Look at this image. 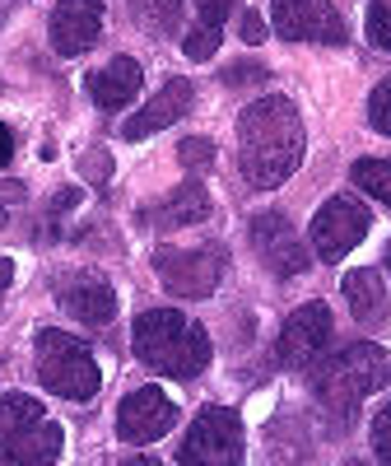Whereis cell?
I'll list each match as a JSON object with an SVG mask.
<instances>
[{
  "mask_svg": "<svg viewBox=\"0 0 391 466\" xmlns=\"http://www.w3.org/2000/svg\"><path fill=\"white\" fill-rule=\"evenodd\" d=\"M303 122H298V107L280 94L256 98L243 107L238 116V164L243 177L256 191L280 187L285 177H294V168L303 164Z\"/></svg>",
  "mask_w": 391,
  "mask_h": 466,
  "instance_id": "1",
  "label": "cell"
},
{
  "mask_svg": "<svg viewBox=\"0 0 391 466\" xmlns=\"http://www.w3.org/2000/svg\"><path fill=\"white\" fill-rule=\"evenodd\" d=\"M391 382V360L386 350L373 345V340H359V345H345L336 350V355H326L317 369H312V397H317V406L349 424L355 420V410L377 392V387Z\"/></svg>",
  "mask_w": 391,
  "mask_h": 466,
  "instance_id": "2",
  "label": "cell"
},
{
  "mask_svg": "<svg viewBox=\"0 0 391 466\" xmlns=\"http://www.w3.org/2000/svg\"><path fill=\"white\" fill-rule=\"evenodd\" d=\"M135 360L164 378H196L210 364V336L177 308H145L131 331Z\"/></svg>",
  "mask_w": 391,
  "mask_h": 466,
  "instance_id": "3",
  "label": "cell"
},
{
  "mask_svg": "<svg viewBox=\"0 0 391 466\" xmlns=\"http://www.w3.org/2000/svg\"><path fill=\"white\" fill-rule=\"evenodd\" d=\"M65 448L61 424L24 392L0 397V466H56Z\"/></svg>",
  "mask_w": 391,
  "mask_h": 466,
  "instance_id": "4",
  "label": "cell"
},
{
  "mask_svg": "<svg viewBox=\"0 0 391 466\" xmlns=\"http://www.w3.org/2000/svg\"><path fill=\"white\" fill-rule=\"evenodd\" d=\"M33 355H37V378H43L47 392H56L65 401H94L98 397L103 373H98L94 350L80 336L47 327V331H37Z\"/></svg>",
  "mask_w": 391,
  "mask_h": 466,
  "instance_id": "5",
  "label": "cell"
},
{
  "mask_svg": "<svg viewBox=\"0 0 391 466\" xmlns=\"http://www.w3.org/2000/svg\"><path fill=\"white\" fill-rule=\"evenodd\" d=\"M177 466H243V420L228 406H206L177 448Z\"/></svg>",
  "mask_w": 391,
  "mask_h": 466,
  "instance_id": "6",
  "label": "cell"
},
{
  "mask_svg": "<svg viewBox=\"0 0 391 466\" xmlns=\"http://www.w3.org/2000/svg\"><path fill=\"white\" fill-rule=\"evenodd\" d=\"M159 285L177 299H210L228 270V252L219 243L210 248H159L154 252Z\"/></svg>",
  "mask_w": 391,
  "mask_h": 466,
  "instance_id": "7",
  "label": "cell"
},
{
  "mask_svg": "<svg viewBox=\"0 0 391 466\" xmlns=\"http://www.w3.org/2000/svg\"><path fill=\"white\" fill-rule=\"evenodd\" d=\"M368 228H373V215L364 201L355 197H331L317 215H312V252H317L322 261H340L349 248H359L368 238Z\"/></svg>",
  "mask_w": 391,
  "mask_h": 466,
  "instance_id": "8",
  "label": "cell"
},
{
  "mask_svg": "<svg viewBox=\"0 0 391 466\" xmlns=\"http://www.w3.org/2000/svg\"><path fill=\"white\" fill-rule=\"evenodd\" d=\"M270 19L285 43H345V19L331 0H270Z\"/></svg>",
  "mask_w": 391,
  "mask_h": 466,
  "instance_id": "9",
  "label": "cell"
},
{
  "mask_svg": "<svg viewBox=\"0 0 391 466\" xmlns=\"http://www.w3.org/2000/svg\"><path fill=\"white\" fill-rule=\"evenodd\" d=\"M247 233H252V248H256V257L276 270L280 280H289V276H303L307 270V248H303V238L294 233V224L285 219V215H276V210H261V215H252V224H247Z\"/></svg>",
  "mask_w": 391,
  "mask_h": 466,
  "instance_id": "10",
  "label": "cell"
},
{
  "mask_svg": "<svg viewBox=\"0 0 391 466\" xmlns=\"http://www.w3.org/2000/svg\"><path fill=\"white\" fill-rule=\"evenodd\" d=\"M173 420H177V406L164 397V387H140V392L122 397V406H116V439L145 448L154 439H164L173 430Z\"/></svg>",
  "mask_w": 391,
  "mask_h": 466,
  "instance_id": "11",
  "label": "cell"
},
{
  "mask_svg": "<svg viewBox=\"0 0 391 466\" xmlns=\"http://www.w3.org/2000/svg\"><path fill=\"white\" fill-rule=\"evenodd\" d=\"M326 340H331V308L312 299V303H303V308L289 313V322L280 331V345H276V360L285 369H307L326 350Z\"/></svg>",
  "mask_w": 391,
  "mask_h": 466,
  "instance_id": "12",
  "label": "cell"
},
{
  "mask_svg": "<svg viewBox=\"0 0 391 466\" xmlns=\"http://www.w3.org/2000/svg\"><path fill=\"white\" fill-rule=\"evenodd\" d=\"M52 47L61 56H80L98 43L103 33V0H61V5L52 10Z\"/></svg>",
  "mask_w": 391,
  "mask_h": 466,
  "instance_id": "13",
  "label": "cell"
},
{
  "mask_svg": "<svg viewBox=\"0 0 391 466\" xmlns=\"http://www.w3.org/2000/svg\"><path fill=\"white\" fill-rule=\"evenodd\" d=\"M56 303L70 318H80L85 327H107L116 318V294L107 280L89 276V270H75V276L56 280Z\"/></svg>",
  "mask_w": 391,
  "mask_h": 466,
  "instance_id": "14",
  "label": "cell"
},
{
  "mask_svg": "<svg viewBox=\"0 0 391 466\" xmlns=\"http://www.w3.org/2000/svg\"><path fill=\"white\" fill-rule=\"evenodd\" d=\"M191 103H196V89H191V80H168L159 94H154L131 122L122 127V136L126 140H145V136H154V131H164V127H173V122H182V116L191 112Z\"/></svg>",
  "mask_w": 391,
  "mask_h": 466,
  "instance_id": "15",
  "label": "cell"
},
{
  "mask_svg": "<svg viewBox=\"0 0 391 466\" xmlns=\"http://www.w3.org/2000/svg\"><path fill=\"white\" fill-rule=\"evenodd\" d=\"M140 85H145L140 61H131V56H112L107 66H98V70L89 75V98H94L103 112H122V107L140 94Z\"/></svg>",
  "mask_w": 391,
  "mask_h": 466,
  "instance_id": "16",
  "label": "cell"
},
{
  "mask_svg": "<svg viewBox=\"0 0 391 466\" xmlns=\"http://www.w3.org/2000/svg\"><path fill=\"white\" fill-rule=\"evenodd\" d=\"M340 294H345V303H349V313H355L359 327L377 331V327L391 322V303H386V289H382L377 270H368V266H364V270H349L345 285H340Z\"/></svg>",
  "mask_w": 391,
  "mask_h": 466,
  "instance_id": "17",
  "label": "cell"
},
{
  "mask_svg": "<svg viewBox=\"0 0 391 466\" xmlns=\"http://www.w3.org/2000/svg\"><path fill=\"white\" fill-rule=\"evenodd\" d=\"M210 215V191L201 182H182L177 191H168L164 206L145 210V224H159V228H182V224H201Z\"/></svg>",
  "mask_w": 391,
  "mask_h": 466,
  "instance_id": "18",
  "label": "cell"
},
{
  "mask_svg": "<svg viewBox=\"0 0 391 466\" xmlns=\"http://www.w3.org/2000/svg\"><path fill=\"white\" fill-rule=\"evenodd\" d=\"M131 15L149 33H173L182 24V0H131Z\"/></svg>",
  "mask_w": 391,
  "mask_h": 466,
  "instance_id": "19",
  "label": "cell"
},
{
  "mask_svg": "<svg viewBox=\"0 0 391 466\" xmlns=\"http://www.w3.org/2000/svg\"><path fill=\"white\" fill-rule=\"evenodd\" d=\"M349 177H355V187H364L368 197L391 206V159H359L355 168H349Z\"/></svg>",
  "mask_w": 391,
  "mask_h": 466,
  "instance_id": "20",
  "label": "cell"
},
{
  "mask_svg": "<svg viewBox=\"0 0 391 466\" xmlns=\"http://www.w3.org/2000/svg\"><path fill=\"white\" fill-rule=\"evenodd\" d=\"M368 43L391 52V0H368Z\"/></svg>",
  "mask_w": 391,
  "mask_h": 466,
  "instance_id": "21",
  "label": "cell"
},
{
  "mask_svg": "<svg viewBox=\"0 0 391 466\" xmlns=\"http://www.w3.org/2000/svg\"><path fill=\"white\" fill-rule=\"evenodd\" d=\"M177 159H182L191 173H206V168H215V145L201 140V136H186V140L177 145Z\"/></svg>",
  "mask_w": 391,
  "mask_h": 466,
  "instance_id": "22",
  "label": "cell"
},
{
  "mask_svg": "<svg viewBox=\"0 0 391 466\" xmlns=\"http://www.w3.org/2000/svg\"><path fill=\"white\" fill-rule=\"evenodd\" d=\"M215 47H219V28H191L186 37H182V52L191 56V61H210L215 56Z\"/></svg>",
  "mask_w": 391,
  "mask_h": 466,
  "instance_id": "23",
  "label": "cell"
},
{
  "mask_svg": "<svg viewBox=\"0 0 391 466\" xmlns=\"http://www.w3.org/2000/svg\"><path fill=\"white\" fill-rule=\"evenodd\" d=\"M368 122L377 136H391V80H382L368 98Z\"/></svg>",
  "mask_w": 391,
  "mask_h": 466,
  "instance_id": "24",
  "label": "cell"
},
{
  "mask_svg": "<svg viewBox=\"0 0 391 466\" xmlns=\"http://www.w3.org/2000/svg\"><path fill=\"white\" fill-rule=\"evenodd\" d=\"M373 452L382 457V466H391V401L373 415Z\"/></svg>",
  "mask_w": 391,
  "mask_h": 466,
  "instance_id": "25",
  "label": "cell"
},
{
  "mask_svg": "<svg viewBox=\"0 0 391 466\" xmlns=\"http://www.w3.org/2000/svg\"><path fill=\"white\" fill-rule=\"evenodd\" d=\"M238 10V0H196V15H201L206 28H224V19Z\"/></svg>",
  "mask_w": 391,
  "mask_h": 466,
  "instance_id": "26",
  "label": "cell"
},
{
  "mask_svg": "<svg viewBox=\"0 0 391 466\" xmlns=\"http://www.w3.org/2000/svg\"><path fill=\"white\" fill-rule=\"evenodd\" d=\"M252 80H266V66H256V61H238V66H228V70H224V85H228V89H243V85H252Z\"/></svg>",
  "mask_w": 391,
  "mask_h": 466,
  "instance_id": "27",
  "label": "cell"
},
{
  "mask_svg": "<svg viewBox=\"0 0 391 466\" xmlns=\"http://www.w3.org/2000/svg\"><path fill=\"white\" fill-rule=\"evenodd\" d=\"M85 173H89L94 182H107V177H112V159L98 149V154H89V159H85Z\"/></svg>",
  "mask_w": 391,
  "mask_h": 466,
  "instance_id": "28",
  "label": "cell"
},
{
  "mask_svg": "<svg viewBox=\"0 0 391 466\" xmlns=\"http://www.w3.org/2000/svg\"><path fill=\"white\" fill-rule=\"evenodd\" d=\"M238 33H243V43H261V37H266V24L247 10V15H243V24H238Z\"/></svg>",
  "mask_w": 391,
  "mask_h": 466,
  "instance_id": "29",
  "label": "cell"
},
{
  "mask_svg": "<svg viewBox=\"0 0 391 466\" xmlns=\"http://www.w3.org/2000/svg\"><path fill=\"white\" fill-rule=\"evenodd\" d=\"M75 206H80V191H75V187H61L56 201H52V210L61 215V210H75Z\"/></svg>",
  "mask_w": 391,
  "mask_h": 466,
  "instance_id": "30",
  "label": "cell"
},
{
  "mask_svg": "<svg viewBox=\"0 0 391 466\" xmlns=\"http://www.w3.org/2000/svg\"><path fill=\"white\" fill-rule=\"evenodd\" d=\"M10 159H15V136H10V127H0V168Z\"/></svg>",
  "mask_w": 391,
  "mask_h": 466,
  "instance_id": "31",
  "label": "cell"
},
{
  "mask_svg": "<svg viewBox=\"0 0 391 466\" xmlns=\"http://www.w3.org/2000/svg\"><path fill=\"white\" fill-rule=\"evenodd\" d=\"M10 280H15V261H10V257H0V294L10 289Z\"/></svg>",
  "mask_w": 391,
  "mask_h": 466,
  "instance_id": "32",
  "label": "cell"
},
{
  "mask_svg": "<svg viewBox=\"0 0 391 466\" xmlns=\"http://www.w3.org/2000/svg\"><path fill=\"white\" fill-rule=\"evenodd\" d=\"M0 201H24V187L19 182H0Z\"/></svg>",
  "mask_w": 391,
  "mask_h": 466,
  "instance_id": "33",
  "label": "cell"
},
{
  "mask_svg": "<svg viewBox=\"0 0 391 466\" xmlns=\"http://www.w3.org/2000/svg\"><path fill=\"white\" fill-rule=\"evenodd\" d=\"M122 466H159V457H126Z\"/></svg>",
  "mask_w": 391,
  "mask_h": 466,
  "instance_id": "34",
  "label": "cell"
},
{
  "mask_svg": "<svg viewBox=\"0 0 391 466\" xmlns=\"http://www.w3.org/2000/svg\"><path fill=\"white\" fill-rule=\"evenodd\" d=\"M386 270H391V243H386Z\"/></svg>",
  "mask_w": 391,
  "mask_h": 466,
  "instance_id": "35",
  "label": "cell"
},
{
  "mask_svg": "<svg viewBox=\"0 0 391 466\" xmlns=\"http://www.w3.org/2000/svg\"><path fill=\"white\" fill-rule=\"evenodd\" d=\"M349 466H368V461H349Z\"/></svg>",
  "mask_w": 391,
  "mask_h": 466,
  "instance_id": "36",
  "label": "cell"
},
{
  "mask_svg": "<svg viewBox=\"0 0 391 466\" xmlns=\"http://www.w3.org/2000/svg\"><path fill=\"white\" fill-rule=\"evenodd\" d=\"M0 224H5V215H0Z\"/></svg>",
  "mask_w": 391,
  "mask_h": 466,
  "instance_id": "37",
  "label": "cell"
}]
</instances>
